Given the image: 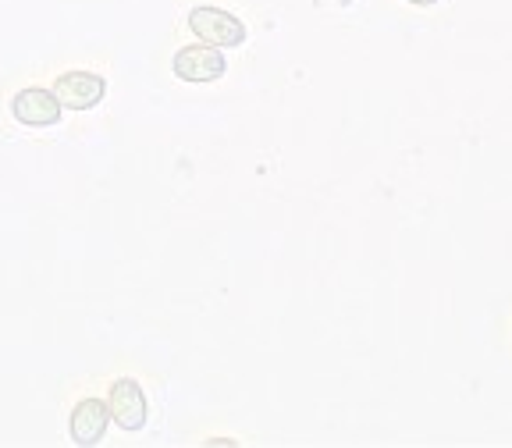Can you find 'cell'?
Returning a JSON list of instances; mask_svg holds the SVG:
<instances>
[{
  "label": "cell",
  "mask_w": 512,
  "mask_h": 448,
  "mask_svg": "<svg viewBox=\"0 0 512 448\" xmlns=\"http://www.w3.org/2000/svg\"><path fill=\"white\" fill-rule=\"evenodd\" d=\"M107 409H111V420L118 431L125 434H139L146 427V416H150V406H146V392L136 377H118L107 388Z\"/></svg>",
  "instance_id": "cell-2"
},
{
  "label": "cell",
  "mask_w": 512,
  "mask_h": 448,
  "mask_svg": "<svg viewBox=\"0 0 512 448\" xmlns=\"http://www.w3.org/2000/svg\"><path fill=\"white\" fill-rule=\"evenodd\" d=\"M171 72L182 82H217L228 72V61H224L221 47H210V43H189L171 57Z\"/></svg>",
  "instance_id": "cell-4"
},
{
  "label": "cell",
  "mask_w": 512,
  "mask_h": 448,
  "mask_svg": "<svg viewBox=\"0 0 512 448\" xmlns=\"http://www.w3.org/2000/svg\"><path fill=\"white\" fill-rule=\"evenodd\" d=\"M11 118L25 128H54V125H61L64 107L54 96V89L25 86L11 96Z\"/></svg>",
  "instance_id": "cell-3"
},
{
  "label": "cell",
  "mask_w": 512,
  "mask_h": 448,
  "mask_svg": "<svg viewBox=\"0 0 512 448\" xmlns=\"http://www.w3.org/2000/svg\"><path fill=\"white\" fill-rule=\"evenodd\" d=\"M54 96L61 100L64 111H93L107 96V79L86 68H72L54 79Z\"/></svg>",
  "instance_id": "cell-5"
},
{
  "label": "cell",
  "mask_w": 512,
  "mask_h": 448,
  "mask_svg": "<svg viewBox=\"0 0 512 448\" xmlns=\"http://www.w3.org/2000/svg\"><path fill=\"white\" fill-rule=\"evenodd\" d=\"M111 427V409H107V399H82L75 402L72 420H68V431H72L75 445H100Z\"/></svg>",
  "instance_id": "cell-6"
},
{
  "label": "cell",
  "mask_w": 512,
  "mask_h": 448,
  "mask_svg": "<svg viewBox=\"0 0 512 448\" xmlns=\"http://www.w3.org/2000/svg\"><path fill=\"white\" fill-rule=\"evenodd\" d=\"M185 22H189L192 36L200 43H210V47L232 50L246 43V25H242V18L224 8H207V4H200V8L189 11Z\"/></svg>",
  "instance_id": "cell-1"
},
{
  "label": "cell",
  "mask_w": 512,
  "mask_h": 448,
  "mask_svg": "<svg viewBox=\"0 0 512 448\" xmlns=\"http://www.w3.org/2000/svg\"><path fill=\"white\" fill-rule=\"evenodd\" d=\"M406 4H416V8H434L438 0H406Z\"/></svg>",
  "instance_id": "cell-7"
}]
</instances>
